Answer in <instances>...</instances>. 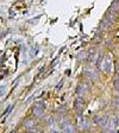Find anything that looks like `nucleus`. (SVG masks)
I'll list each match as a JSON object with an SVG mask.
<instances>
[{
	"label": "nucleus",
	"instance_id": "2",
	"mask_svg": "<svg viewBox=\"0 0 119 133\" xmlns=\"http://www.w3.org/2000/svg\"><path fill=\"white\" fill-rule=\"evenodd\" d=\"M83 74H85V76H86L87 79H89V80H97L98 79V71L94 70L93 68H89V66L85 69Z\"/></svg>",
	"mask_w": 119,
	"mask_h": 133
},
{
	"label": "nucleus",
	"instance_id": "13",
	"mask_svg": "<svg viewBox=\"0 0 119 133\" xmlns=\"http://www.w3.org/2000/svg\"><path fill=\"white\" fill-rule=\"evenodd\" d=\"M118 124H119V118H118Z\"/></svg>",
	"mask_w": 119,
	"mask_h": 133
},
{
	"label": "nucleus",
	"instance_id": "5",
	"mask_svg": "<svg viewBox=\"0 0 119 133\" xmlns=\"http://www.w3.org/2000/svg\"><path fill=\"white\" fill-rule=\"evenodd\" d=\"M75 108H76V111L79 113L82 111V108H83V101H82L81 98H78V99L75 100Z\"/></svg>",
	"mask_w": 119,
	"mask_h": 133
},
{
	"label": "nucleus",
	"instance_id": "6",
	"mask_svg": "<svg viewBox=\"0 0 119 133\" xmlns=\"http://www.w3.org/2000/svg\"><path fill=\"white\" fill-rule=\"evenodd\" d=\"M118 10H119V0H114L112 2V5H111V11L116 13Z\"/></svg>",
	"mask_w": 119,
	"mask_h": 133
},
{
	"label": "nucleus",
	"instance_id": "4",
	"mask_svg": "<svg viewBox=\"0 0 119 133\" xmlns=\"http://www.w3.org/2000/svg\"><path fill=\"white\" fill-rule=\"evenodd\" d=\"M104 60H105V71L110 73L112 70V58H111L110 55H106L104 57Z\"/></svg>",
	"mask_w": 119,
	"mask_h": 133
},
{
	"label": "nucleus",
	"instance_id": "7",
	"mask_svg": "<svg viewBox=\"0 0 119 133\" xmlns=\"http://www.w3.org/2000/svg\"><path fill=\"white\" fill-rule=\"evenodd\" d=\"M108 26H110V20L106 19V18H105V19H102V21L100 23V27L105 30V29H107Z\"/></svg>",
	"mask_w": 119,
	"mask_h": 133
},
{
	"label": "nucleus",
	"instance_id": "12",
	"mask_svg": "<svg viewBox=\"0 0 119 133\" xmlns=\"http://www.w3.org/2000/svg\"><path fill=\"white\" fill-rule=\"evenodd\" d=\"M114 88L119 92V79H117V80L114 81Z\"/></svg>",
	"mask_w": 119,
	"mask_h": 133
},
{
	"label": "nucleus",
	"instance_id": "11",
	"mask_svg": "<svg viewBox=\"0 0 119 133\" xmlns=\"http://www.w3.org/2000/svg\"><path fill=\"white\" fill-rule=\"evenodd\" d=\"M86 56H87V53L85 52V51H82L81 53H79V60H81V61H83L85 58H86Z\"/></svg>",
	"mask_w": 119,
	"mask_h": 133
},
{
	"label": "nucleus",
	"instance_id": "8",
	"mask_svg": "<svg viewBox=\"0 0 119 133\" xmlns=\"http://www.w3.org/2000/svg\"><path fill=\"white\" fill-rule=\"evenodd\" d=\"M87 89V86L86 84H80L79 87H78V89H76V93H78V95H80V93H81V95L83 94V92Z\"/></svg>",
	"mask_w": 119,
	"mask_h": 133
},
{
	"label": "nucleus",
	"instance_id": "9",
	"mask_svg": "<svg viewBox=\"0 0 119 133\" xmlns=\"http://www.w3.org/2000/svg\"><path fill=\"white\" fill-rule=\"evenodd\" d=\"M33 113L36 114L37 116H40L42 114H43V108L40 106H36L35 107V109H33Z\"/></svg>",
	"mask_w": 119,
	"mask_h": 133
},
{
	"label": "nucleus",
	"instance_id": "3",
	"mask_svg": "<svg viewBox=\"0 0 119 133\" xmlns=\"http://www.w3.org/2000/svg\"><path fill=\"white\" fill-rule=\"evenodd\" d=\"M61 128H62V131L63 133H75V128L72 124H68V122H62L61 124Z\"/></svg>",
	"mask_w": 119,
	"mask_h": 133
},
{
	"label": "nucleus",
	"instance_id": "10",
	"mask_svg": "<svg viewBox=\"0 0 119 133\" xmlns=\"http://www.w3.org/2000/svg\"><path fill=\"white\" fill-rule=\"evenodd\" d=\"M95 60H97V51H92L88 55V61L89 62H94Z\"/></svg>",
	"mask_w": 119,
	"mask_h": 133
},
{
	"label": "nucleus",
	"instance_id": "14",
	"mask_svg": "<svg viewBox=\"0 0 119 133\" xmlns=\"http://www.w3.org/2000/svg\"><path fill=\"white\" fill-rule=\"evenodd\" d=\"M118 133H119V131H118Z\"/></svg>",
	"mask_w": 119,
	"mask_h": 133
},
{
	"label": "nucleus",
	"instance_id": "1",
	"mask_svg": "<svg viewBox=\"0 0 119 133\" xmlns=\"http://www.w3.org/2000/svg\"><path fill=\"white\" fill-rule=\"evenodd\" d=\"M117 122H118V119L116 118H108L107 119V122H106V126H105V130L107 131L108 133H113L114 130H116V126H117Z\"/></svg>",
	"mask_w": 119,
	"mask_h": 133
}]
</instances>
